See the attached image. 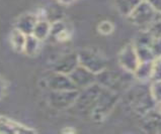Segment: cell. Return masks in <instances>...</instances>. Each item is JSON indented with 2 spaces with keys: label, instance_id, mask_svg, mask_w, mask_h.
<instances>
[{
  "label": "cell",
  "instance_id": "1f68e13d",
  "mask_svg": "<svg viewBox=\"0 0 161 134\" xmlns=\"http://www.w3.org/2000/svg\"><path fill=\"white\" fill-rule=\"evenodd\" d=\"M142 1H146V0H142Z\"/></svg>",
  "mask_w": 161,
  "mask_h": 134
},
{
  "label": "cell",
  "instance_id": "83f0119b",
  "mask_svg": "<svg viewBox=\"0 0 161 134\" xmlns=\"http://www.w3.org/2000/svg\"><path fill=\"white\" fill-rule=\"evenodd\" d=\"M6 88H7V85H6L5 80H4L3 78L0 76V99H1L2 97L5 95Z\"/></svg>",
  "mask_w": 161,
  "mask_h": 134
},
{
  "label": "cell",
  "instance_id": "30bf717a",
  "mask_svg": "<svg viewBox=\"0 0 161 134\" xmlns=\"http://www.w3.org/2000/svg\"><path fill=\"white\" fill-rule=\"evenodd\" d=\"M139 59L133 44H128L122 49L119 54V64L123 70L134 73L139 64Z\"/></svg>",
  "mask_w": 161,
  "mask_h": 134
},
{
  "label": "cell",
  "instance_id": "8992f818",
  "mask_svg": "<svg viewBox=\"0 0 161 134\" xmlns=\"http://www.w3.org/2000/svg\"><path fill=\"white\" fill-rule=\"evenodd\" d=\"M79 64L94 74H98L107 69L108 61L97 50L93 49H83L77 53Z\"/></svg>",
  "mask_w": 161,
  "mask_h": 134
},
{
  "label": "cell",
  "instance_id": "f1b7e54d",
  "mask_svg": "<svg viewBox=\"0 0 161 134\" xmlns=\"http://www.w3.org/2000/svg\"><path fill=\"white\" fill-rule=\"evenodd\" d=\"M58 3L62 4V5H70L73 2L75 1V0H57Z\"/></svg>",
  "mask_w": 161,
  "mask_h": 134
},
{
  "label": "cell",
  "instance_id": "ffe728a7",
  "mask_svg": "<svg viewBox=\"0 0 161 134\" xmlns=\"http://www.w3.org/2000/svg\"><path fill=\"white\" fill-rule=\"evenodd\" d=\"M139 62H153L155 57L150 47L147 45H134Z\"/></svg>",
  "mask_w": 161,
  "mask_h": 134
},
{
  "label": "cell",
  "instance_id": "7a4b0ae2",
  "mask_svg": "<svg viewBox=\"0 0 161 134\" xmlns=\"http://www.w3.org/2000/svg\"><path fill=\"white\" fill-rule=\"evenodd\" d=\"M127 103L134 112L145 115L149 111L155 109L156 103L150 93V87L146 89L143 86L130 89L127 96Z\"/></svg>",
  "mask_w": 161,
  "mask_h": 134
},
{
  "label": "cell",
  "instance_id": "ac0fdd59",
  "mask_svg": "<svg viewBox=\"0 0 161 134\" xmlns=\"http://www.w3.org/2000/svg\"><path fill=\"white\" fill-rule=\"evenodd\" d=\"M25 39L26 35L22 34L17 28H14L10 34V44L12 49L17 53H22L24 52L25 44Z\"/></svg>",
  "mask_w": 161,
  "mask_h": 134
},
{
  "label": "cell",
  "instance_id": "5b68a950",
  "mask_svg": "<svg viewBox=\"0 0 161 134\" xmlns=\"http://www.w3.org/2000/svg\"><path fill=\"white\" fill-rule=\"evenodd\" d=\"M160 17L161 15L156 12L154 8L147 1H141L128 16L129 20L134 25L140 27L141 29H147Z\"/></svg>",
  "mask_w": 161,
  "mask_h": 134
},
{
  "label": "cell",
  "instance_id": "8fae6325",
  "mask_svg": "<svg viewBox=\"0 0 161 134\" xmlns=\"http://www.w3.org/2000/svg\"><path fill=\"white\" fill-rule=\"evenodd\" d=\"M79 64L77 53H67L60 57L53 64L54 72L69 75Z\"/></svg>",
  "mask_w": 161,
  "mask_h": 134
},
{
  "label": "cell",
  "instance_id": "7402d4cb",
  "mask_svg": "<svg viewBox=\"0 0 161 134\" xmlns=\"http://www.w3.org/2000/svg\"><path fill=\"white\" fill-rule=\"evenodd\" d=\"M150 93L156 105H161V80L152 81L150 85Z\"/></svg>",
  "mask_w": 161,
  "mask_h": 134
},
{
  "label": "cell",
  "instance_id": "cb8c5ba5",
  "mask_svg": "<svg viewBox=\"0 0 161 134\" xmlns=\"http://www.w3.org/2000/svg\"><path fill=\"white\" fill-rule=\"evenodd\" d=\"M97 29H98V31L102 34L108 35V34H110L114 31V25H113V23L110 21H108V20H103V21H102L98 24Z\"/></svg>",
  "mask_w": 161,
  "mask_h": 134
},
{
  "label": "cell",
  "instance_id": "9a60e30c",
  "mask_svg": "<svg viewBox=\"0 0 161 134\" xmlns=\"http://www.w3.org/2000/svg\"><path fill=\"white\" fill-rule=\"evenodd\" d=\"M51 22L49 20L45 19V18H39V20L36 21V23L34 27L33 34L35 38L40 39L41 41L48 39L51 34Z\"/></svg>",
  "mask_w": 161,
  "mask_h": 134
},
{
  "label": "cell",
  "instance_id": "484cf974",
  "mask_svg": "<svg viewBox=\"0 0 161 134\" xmlns=\"http://www.w3.org/2000/svg\"><path fill=\"white\" fill-rule=\"evenodd\" d=\"M150 48H151V50H152L155 59L158 57H161V39H153Z\"/></svg>",
  "mask_w": 161,
  "mask_h": 134
},
{
  "label": "cell",
  "instance_id": "7c38bea8",
  "mask_svg": "<svg viewBox=\"0 0 161 134\" xmlns=\"http://www.w3.org/2000/svg\"><path fill=\"white\" fill-rule=\"evenodd\" d=\"M35 132L34 129L21 125L11 119L0 115V134H24Z\"/></svg>",
  "mask_w": 161,
  "mask_h": 134
},
{
  "label": "cell",
  "instance_id": "44dd1931",
  "mask_svg": "<svg viewBox=\"0 0 161 134\" xmlns=\"http://www.w3.org/2000/svg\"><path fill=\"white\" fill-rule=\"evenodd\" d=\"M153 36L150 34V32L147 29H142L139 34H137L135 43L133 44L134 45H147V47H150L151 44H152L153 40Z\"/></svg>",
  "mask_w": 161,
  "mask_h": 134
},
{
  "label": "cell",
  "instance_id": "603a6c76",
  "mask_svg": "<svg viewBox=\"0 0 161 134\" xmlns=\"http://www.w3.org/2000/svg\"><path fill=\"white\" fill-rule=\"evenodd\" d=\"M150 34L153 36L154 39H161V17L158 18L157 20H155L152 24H151L148 28Z\"/></svg>",
  "mask_w": 161,
  "mask_h": 134
},
{
  "label": "cell",
  "instance_id": "f546056e",
  "mask_svg": "<svg viewBox=\"0 0 161 134\" xmlns=\"http://www.w3.org/2000/svg\"><path fill=\"white\" fill-rule=\"evenodd\" d=\"M159 132H161V122H160V126H159Z\"/></svg>",
  "mask_w": 161,
  "mask_h": 134
},
{
  "label": "cell",
  "instance_id": "e0dca14e",
  "mask_svg": "<svg viewBox=\"0 0 161 134\" xmlns=\"http://www.w3.org/2000/svg\"><path fill=\"white\" fill-rule=\"evenodd\" d=\"M41 43H42V41L36 38H35L33 34L26 35L24 52L22 53H25L26 55H30V57H35V55H36L40 52Z\"/></svg>",
  "mask_w": 161,
  "mask_h": 134
},
{
  "label": "cell",
  "instance_id": "6da1fadb",
  "mask_svg": "<svg viewBox=\"0 0 161 134\" xmlns=\"http://www.w3.org/2000/svg\"><path fill=\"white\" fill-rule=\"evenodd\" d=\"M133 79H135L133 73L127 72L123 69L122 72L104 69L103 71L96 74V83L116 93H119V92L129 89L132 85Z\"/></svg>",
  "mask_w": 161,
  "mask_h": 134
},
{
  "label": "cell",
  "instance_id": "4dcf8cb0",
  "mask_svg": "<svg viewBox=\"0 0 161 134\" xmlns=\"http://www.w3.org/2000/svg\"><path fill=\"white\" fill-rule=\"evenodd\" d=\"M159 106H160V110H159V111H160V112H161V105H159Z\"/></svg>",
  "mask_w": 161,
  "mask_h": 134
},
{
  "label": "cell",
  "instance_id": "2e32d148",
  "mask_svg": "<svg viewBox=\"0 0 161 134\" xmlns=\"http://www.w3.org/2000/svg\"><path fill=\"white\" fill-rule=\"evenodd\" d=\"M142 0H114L118 11L124 16H129Z\"/></svg>",
  "mask_w": 161,
  "mask_h": 134
},
{
  "label": "cell",
  "instance_id": "ba28073f",
  "mask_svg": "<svg viewBox=\"0 0 161 134\" xmlns=\"http://www.w3.org/2000/svg\"><path fill=\"white\" fill-rule=\"evenodd\" d=\"M68 76L78 90L85 89L96 83V74L90 72L80 64H78Z\"/></svg>",
  "mask_w": 161,
  "mask_h": 134
},
{
  "label": "cell",
  "instance_id": "4fadbf2b",
  "mask_svg": "<svg viewBox=\"0 0 161 134\" xmlns=\"http://www.w3.org/2000/svg\"><path fill=\"white\" fill-rule=\"evenodd\" d=\"M38 20H39L38 14H35V13H25V14L18 17L15 23V28H17L25 35L31 34H33L34 27Z\"/></svg>",
  "mask_w": 161,
  "mask_h": 134
},
{
  "label": "cell",
  "instance_id": "5bb4252c",
  "mask_svg": "<svg viewBox=\"0 0 161 134\" xmlns=\"http://www.w3.org/2000/svg\"><path fill=\"white\" fill-rule=\"evenodd\" d=\"M154 62V61H153ZM153 62H140L136 70L133 73L134 78L142 83L152 80L153 75Z\"/></svg>",
  "mask_w": 161,
  "mask_h": 134
},
{
  "label": "cell",
  "instance_id": "3957f363",
  "mask_svg": "<svg viewBox=\"0 0 161 134\" xmlns=\"http://www.w3.org/2000/svg\"><path fill=\"white\" fill-rule=\"evenodd\" d=\"M119 99V93L102 87L93 111L90 115V119L97 122L104 120L116 107Z\"/></svg>",
  "mask_w": 161,
  "mask_h": 134
},
{
  "label": "cell",
  "instance_id": "9c48e42d",
  "mask_svg": "<svg viewBox=\"0 0 161 134\" xmlns=\"http://www.w3.org/2000/svg\"><path fill=\"white\" fill-rule=\"evenodd\" d=\"M46 85L50 91L78 90L68 75L54 71L46 78Z\"/></svg>",
  "mask_w": 161,
  "mask_h": 134
},
{
  "label": "cell",
  "instance_id": "d4e9b609",
  "mask_svg": "<svg viewBox=\"0 0 161 134\" xmlns=\"http://www.w3.org/2000/svg\"><path fill=\"white\" fill-rule=\"evenodd\" d=\"M161 80V57H158L153 62V75L152 81Z\"/></svg>",
  "mask_w": 161,
  "mask_h": 134
},
{
  "label": "cell",
  "instance_id": "d6986e66",
  "mask_svg": "<svg viewBox=\"0 0 161 134\" xmlns=\"http://www.w3.org/2000/svg\"><path fill=\"white\" fill-rule=\"evenodd\" d=\"M68 35V28L65 23L62 21H56L53 24H51V34L50 36H54L58 39H67Z\"/></svg>",
  "mask_w": 161,
  "mask_h": 134
},
{
  "label": "cell",
  "instance_id": "52a82bcc",
  "mask_svg": "<svg viewBox=\"0 0 161 134\" xmlns=\"http://www.w3.org/2000/svg\"><path fill=\"white\" fill-rule=\"evenodd\" d=\"M79 94V90L50 91L49 103L57 110H65L73 107Z\"/></svg>",
  "mask_w": 161,
  "mask_h": 134
},
{
  "label": "cell",
  "instance_id": "277c9868",
  "mask_svg": "<svg viewBox=\"0 0 161 134\" xmlns=\"http://www.w3.org/2000/svg\"><path fill=\"white\" fill-rule=\"evenodd\" d=\"M100 89H102V86L98 85L97 83H94L93 85L82 89L79 91V94H78L76 102L73 105V107H75L80 114L90 118Z\"/></svg>",
  "mask_w": 161,
  "mask_h": 134
},
{
  "label": "cell",
  "instance_id": "4316f807",
  "mask_svg": "<svg viewBox=\"0 0 161 134\" xmlns=\"http://www.w3.org/2000/svg\"><path fill=\"white\" fill-rule=\"evenodd\" d=\"M151 6L154 8V10L161 15V0H146Z\"/></svg>",
  "mask_w": 161,
  "mask_h": 134
}]
</instances>
